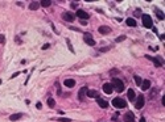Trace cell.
I'll return each mask as SVG.
<instances>
[{"label":"cell","mask_w":165,"mask_h":122,"mask_svg":"<svg viewBox=\"0 0 165 122\" xmlns=\"http://www.w3.org/2000/svg\"><path fill=\"white\" fill-rule=\"evenodd\" d=\"M124 40H126V36H120V37L116 38V42H120V41H124Z\"/></svg>","instance_id":"25"},{"label":"cell","mask_w":165,"mask_h":122,"mask_svg":"<svg viewBox=\"0 0 165 122\" xmlns=\"http://www.w3.org/2000/svg\"><path fill=\"white\" fill-rule=\"evenodd\" d=\"M57 121H61V122H69L70 119H69V118H59V119H57Z\"/></svg>","instance_id":"27"},{"label":"cell","mask_w":165,"mask_h":122,"mask_svg":"<svg viewBox=\"0 0 165 122\" xmlns=\"http://www.w3.org/2000/svg\"><path fill=\"white\" fill-rule=\"evenodd\" d=\"M135 15H136V17H141V16H140V12H139V11H136V13H135Z\"/></svg>","instance_id":"32"},{"label":"cell","mask_w":165,"mask_h":122,"mask_svg":"<svg viewBox=\"0 0 165 122\" xmlns=\"http://www.w3.org/2000/svg\"><path fill=\"white\" fill-rule=\"evenodd\" d=\"M6 42V37L3 34H0V43H4Z\"/></svg>","instance_id":"26"},{"label":"cell","mask_w":165,"mask_h":122,"mask_svg":"<svg viewBox=\"0 0 165 122\" xmlns=\"http://www.w3.org/2000/svg\"><path fill=\"white\" fill-rule=\"evenodd\" d=\"M78 5H77V3H71V8H77Z\"/></svg>","instance_id":"31"},{"label":"cell","mask_w":165,"mask_h":122,"mask_svg":"<svg viewBox=\"0 0 165 122\" xmlns=\"http://www.w3.org/2000/svg\"><path fill=\"white\" fill-rule=\"evenodd\" d=\"M38 8H40V3H37V2H32L29 5V9H32V11H36Z\"/></svg>","instance_id":"16"},{"label":"cell","mask_w":165,"mask_h":122,"mask_svg":"<svg viewBox=\"0 0 165 122\" xmlns=\"http://www.w3.org/2000/svg\"><path fill=\"white\" fill-rule=\"evenodd\" d=\"M20 118H23V114H21V113H16V114H12V115L9 117L11 121H17V119H20Z\"/></svg>","instance_id":"18"},{"label":"cell","mask_w":165,"mask_h":122,"mask_svg":"<svg viewBox=\"0 0 165 122\" xmlns=\"http://www.w3.org/2000/svg\"><path fill=\"white\" fill-rule=\"evenodd\" d=\"M83 40H85V42H86L87 45H90V46H94V45H95V41H94V38H93V36H91L90 33H85V34H83Z\"/></svg>","instance_id":"4"},{"label":"cell","mask_w":165,"mask_h":122,"mask_svg":"<svg viewBox=\"0 0 165 122\" xmlns=\"http://www.w3.org/2000/svg\"><path fill=\"white\" fill-rule=\"evenodd\" d=\"M40 4H41L42 7H45V8H46V7H49V5H52V2H50V0H44V2H41Z\"/></svg>","instance_id":"21"},{"label":"cell","mask_w":165,"mask_h":122,"mask_svg":"<svg viewBox=\"0 0 165 122\" xmlns=\"http://www.w3.org/2000/svg\"><path fill=\"white\" fill-rule=\"evenodd\" d=\"M144 104H145V98H144V96H139L137 97V100H136V102H135V106H136V109H141L143 106H144Z\"/></svg>","instance_id":"5"},{"label":"cell","mask_w":165,"mask_h":122,"mask_svg":"<svg viewBox=\"0 0 165 122\" xmlns=\"http://www.w3.org/2000/svg\"><path fill=\"white\" fill-rule=\"evenodd\" d=\"M111 85H112V88H114L116 92H119V93H122V92L124 91V83H123L120 79H118V77H114V79H112Z\"/></svg>","instance_id":"1"},{"label":"cell","mask_w":165,"mask_h":122,"mask_svg":"<svg viewBox=\"0 0 165 122\" xmlns=\"http://www.w3.org/2000/svg\"><path fill=\"white\" fill-rule=\"evenodd\" d=\"M112 105H114L115 108L120 109V108H126L127 102H126V100H123V98H120V97H115V98L112 100Z\"/></svg>","instance_id":"2"},{"label":"cell","mask_w":165,"mask_h":122,"mask_svg":"<svg viewBox=\"0 0 165 122\" xmlns=\"http://www.w3.org/2000/svg\"><path fill=\"white\" fill-rule=\"evenodd\" d=\"M124 121H126V122H135V115H133V113H131V112L126 113Z\"/></svg>","instance_id":"11"},{"label":"cell","mask_w":165,"mask_h":122,"mask_svg":"<svg viewBox=\"0 0 165 122\" xmlns=\"http://www.w3.org/2000/svg\"><path fill=\"white\" fill-rule=\"evenodd\" d=\"M127 95H128V98H129L131 101L135 100V91H133V89H128V93H127Z\"/></svg>","instance_id":"20"},{"label":"cell","mask_w":165,"mask_h":122,"mask_svg":"<svg viewBox=\"0 0 165 122\" xmlns=\"http://www.w3.org/2000/svg\"><path fill=\"white\" fill-rule=\"evenodd\" d=\"M62 17H63L65 21H69V23H73V21L75 20V16H74L73 13H70V12H65V13L62 15Z\"/></svg>","instance_id":"7"},{"label":"cell","mask_w":165,"mask_h":122,"mask_svg":"<svg viewBox=\"0 0 165 122\" xmlns=\"http://www.w3.org/2000/svg\"><path fill=\"white\" fill-rule=\"evenodd\" d=\"M98 32H99L101 34H108V33L111 32V29H110V26L103 25V26H99V28H98Z\"/></svg>","instance_id":"10"},{"label":"cell","mask_w":165,"mask_h":122,"mask_svg":"<svg viewBox=\"0 0 165 122\" xmlns=\"http://www.w3.org/2000/svg\"><path fill=\"white\" fill-rule=\"evenodd\" d=\"M145 58H148L149 60H152V62L156 64V67H161V66H162V62L158 60L157 58H153V57H149V55H145Z\"/></svg>","instance_id":"12"},{"label":"cell","mask_w":165,"mask_h":122,"mask_svg":"<svg viewBox=\"0 0 165 122\" xmlns=\"http://www.w3.org/2000/svg\"><path fill=\"white\" fill-rule=\"evenodd\" d=\"M97 102H98V105H99L101 108H107V106H108V102H107L106 100L101 98V97H97Z\"/></svg>","instance_id":"13"},{"label":"cell","mask_w":165,"mask_h":122,"mask_svg":"<svg viewBox=\"0 0 165 122\" xmlns=\"http://www.w3.org/2000/svg\"><path fill=\"white\" fill-rule=\"evenodd\" d=\"M48 105L50 106V108H54V105H56V101H54V98H48Z\"/></svg>","instance_id":"23"},{"label":"cell","mask_w":165,"mask_h":122,"mask_svg":"<svg viewBox=\"0 0 165 122\" xmlns=\"http://www.w3.org/2000/svg\"><path fill=\"white\" fill-rule=\"evenodd\" d=\"M161 102H162V106H165V96H162V100H161Z\"/></svg>","instance_id":"30"},{"label":"cell","mask_w":165,"mask_h":122,"mask_svg":"<svg viewBox=\"0 0 165 122\" xmlns=\"http://www.w3.org/2000/svg\"><path fill=\"white\" fill-rule=\"evenodd\" d=\"M139 122H145V118H140V121Z\"/></svg>","instance_id":"33"},{"label":"cell","mask_w":165,"mask_h":122,"mask_svg":"<svg viewBox=\"0 0 165 122\" xmlns=\"http://www.w3.org/2000/svg\"><path fill=\"white\" fill-rule=\"evenodd\" d=\"M86 95H87L89 97H99V95H98V92H97V91H94V89H93V91H89V89H87V92H86Z\"/></svg>","instance_id":"17"},{"label":"cell","mask_w":165,"mask_h":122,"mask_svg":"<svg viewBox=\"0 0 165 122\" xmlns=\"http://www.w3.org/2000/svg\"><path fill=\"white\" fill-rule=\"evenodd\" d=\"M75 16H78V19H82V20H87V19L90 17L87 12L82 11V9H77V13H75Z\"/></svg>","instance_id":"6"},{"label":"cell","mask_w":165,"mask_h":122,"mask_svg":"<svg viewBox=\"0 0 165 122\" xmlns=\"http://www.w3.org/2000/svg\"><path fill=\"white\" fill-rule=\"evenodd\" d=\"M149 87H151V81H149L148 79L143 80V83H141V89H143V91H148Z\"/></svg>","instance_id":"14"},{"label":"cell","mask_w":165,"mask_h":122,"mask_svg":"<svg viewBox=\"0 0 165 122\" xmlns=\"http://www.w3.org/2000/svg\"><path fill=\"white\" fill-rule=\"evenodd\" d=\"M156 15H157V17H158V20H164V12H161V11H158V9H156Z\"/></svg>","instance_id":"22"},{"label":"cell","mask_w":165,"mask_h":122,"mask_svg":"<svg viewBox=\"0 0 165 122\" xmlns=\"http://www.w3.org/2000/svg\"><path fill=\"white\" fill-rule=\"evenodd\" d=\"M135 83H136L137 85H141V83H143V79H141L140 76H135Z\"/></svg>","instance_id":"24"},{"label":"cell","mask_w":165,"mask_h":122,"mask_svg":"<svg viewBox=\"0 0 165 122\" xmlns=\"http://www.w3.org/2000/svg\"><path fill=\"white\" fill-rule=\"evenodd\" d=\"M63 84H65L67 88H73V87L75 85V80H73V79H66V80L63 81Z\"/></svg>","instance_id":"15"},{"label":"cell","mask_w":165,"mask_h":122,"mask_svg":"<svg viewBox=\"0 0 165 122\" xmlns=\"http://www.w3.org/2000/svg\"><path fill=\"white\" fill-rule=\"evenodd\" d=\"M112 91H114V88H112V85H111L110 83L103 84V92H104L106 95H111V93H112Z\"/></svg>","instance_id":"8"},{"label":"cell","mask_w":165,"mask_h":122,"mask_svg":"<svg viewBox=\"0 0 165 122\" xmlns=\"http://www.w3.org/2000/svg\"><path fill=\"white\" fill-rule=\"evenodd\" d=\"M99 50H101V51H108V50H110V47H107V46H106V47H102V49H99Z\"/></svg>","instance_id":"29"},{"label":"cell","mask_w":165,"mask_h":122,"mask_svg":"<svg viewBox=\"0 0 165 122\" xmlns=\"http://www.w3.org/2000/svg\"><path fill=\"white\" fill-rule=\"evenodd\" d=\"M127 25L128 26H131V28H135L136 26V21H135V19H127Z\"/></svg>","instance_id":"19"},{"label":"cell","mask_w":165,"mask_h":122,"mask_svg":"<svg viewBox=\"0 0 165 122\" xmlns=\"http://www.w3.org/2000/svg\"><path fill=\"white\" fill-rule=\"evenodd\" d=\"M86 92H87V88L86 87H82L81 89H79V92H78V98L82 101L85 98V96H86Z\"/></svg>","instance_id":"9"},{"label":"cell","mask_w":165,"mask_h":122,"mask_svg":"<svg viewBox=\"0 0 165 122\" xmlns=\"http://www.w3.org/2000/svg\"><path fill=\"white\" fill-rule=\"evenodd\" d=\"M143 25L145 26V28H152V17L149 16V15H143Z\"/></svg>","instance_id":"3"},{"label":"cell","mask_w":165,"mask_h":122,"mask_svg":"<svg viewBox=\"0 0 165 122\" xmlns=\"http://www.w3.org/2000/svg\"><path fill=\"white\" fill-rule=\"evenodd\" d=\"M50 46H49V43H45L44 46H42V50H46V49H49Z\"/></svg>","instance_id":"28"}]
</instances>
